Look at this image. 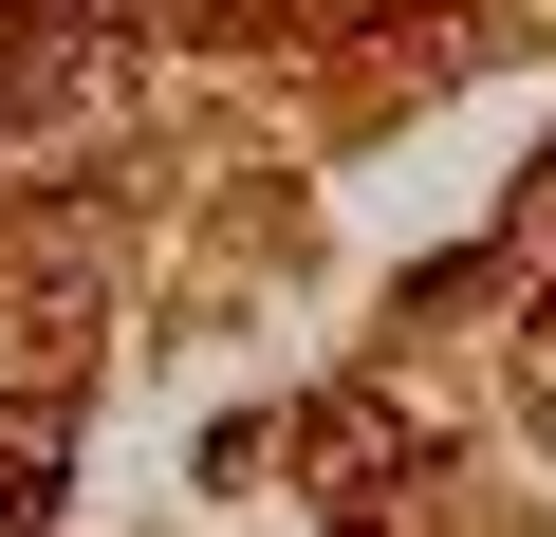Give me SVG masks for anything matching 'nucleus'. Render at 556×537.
Wrapping results in <instances>:
<instances>
[{
  "label": "nucleus",
  "mask_w": 556,
  "mask_h": 537,
  "mask_svg": "<svg viewBox=\"0 0 556 537\" xmlns=\"http://www.w3.org/2000/svg\"><path fill=\"white\" fill-rule=\"evenodd\" d=\"M56 519V408H0V537Z\"/></svg>",
  "instance_id": "obj_1"
},
{
  "label": "nucleus",
  "mask_w": 556,
  "mask_h": 537,
  "mask_svg": "<svg viewBox=\"0 0 556 537\" xmlns=\"http://www.w3.org/2000/svg\"><path fill=\"white\" fill-rule=\"evenodd\" d=\"M538 371H556V316H538Z\"/></svg>",
  "instance_id": "obj_2"
}]
</instances>
